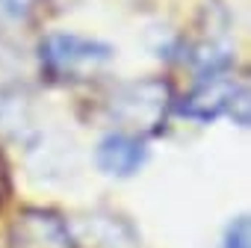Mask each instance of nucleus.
Wrapping results in <instances>:
<instances>
[{"instance_id": "nucleus-1", "label": "nucleus", "mask_w": 251, "mask_h": 248, "mask_svg": "<svg viewBox=\"0 0 251 248\" xmlns=\"http://www.w3.org/2000/svg\"><path fill=\"white\" fill-rule=\"evenodd\" d=\"M42 62L56 77H86L112 62L115 50L106 42L86 39L77 33H50L42 45Z\"/></svg>"}, {"instance_id": "nucleus-2", "label": "nucleus", "mask_w": 251, "mask_h": 248, "mask_svg": "<svg viewBox=\"0 0 251 248\" xmlns=\"http://www.w3.org/2000/svg\"><path fill=\"white\" fill-rule=\"evenodd\" d=\"M109 109H112V115L118 121H124V127L151 133V130L160 127L163 118H166L169 86L163 80H136V83H127V86H121L112 95Z\"/></svg>"}, {"instance_id": "nucleus-3", "label": "nucleus", "mask_w": 251, "mask_h": 248, "mask_svg": "<svg viewBox=\"0 0 251 248\" xmlns=\"http://www.w3.org/2000/svg\"><path fill=\"white\" fill-rule=\"evenodd\" d=\"M15 248H74L71 227L45 210H27L18 216L12 227Z\"/></svg>"}, {"instance_id": "nucleus-4", "label": "nucleus", "mask_w": 251, "mask_h": 248, "mask_svg": "<svg viewBox=\"0 0 251 248\" xmlns=\"http://www.w3.org/2000/svg\"><path fill=\"white\" fill-rule=\"evenodd\" d=\"M148 160L145 142L133 133H109L98 142L95 163L109 177H130L136 174Z\"/></svg>"}, {"instance_id": "nucleus-5", "label": "nucleus", "mask_w": 251, "mask_h": 248, "mask_svg": "<svg viewBox=\"0 0 251 248\" xmlns=\"http://www.w3.org/2000/svg\"><path fill=\"white\" fill-rule=\"evenodd\" d=\"M239 86L242 83H233L225 77H207L189 98H183L180 112L186 118H195V121H213V118L230 112Z\"/></svg>"}, {"instance_id": "nucleus-6", "label": "nucleus", "mask_w": 251, "mask_h": 248, "mask_svg": "<svg viewBox=\"0 0 251 248\" xmlns=\"http://www.w3.org/2000/svg\"><path fill=\"white\" fill-rule=\"evenodd\" d=\"M74 233L89 248H139V239L121 219L112 216H89L74 224Z\"/></svg>"}, {"instance_id": "nucleus-7", "label": "nucleus", "mask_w": 251, "mask_h": 248, "mask_svg": "<svg viewBox=\"0 0 251 248\" xmlns=\"http://www.w3.org/2000/svg\"><path fill=\"white\" fill-rule=\"evenodd\" d=\"M222 248H251V233H248V216H236L222 236Z\"/></svg>"}, {"instance_id": "nucleus-8", "label": "nucleus", "mask_w": 251, "mask_h": 248, "mask_svg": "<svg viewBox=\"0 0 251 248\" xmlns=\"http://www.w3.org/2000/svg\"><path fill=\"white\" fill-rule=\"evenodd\" d=\"M36 0H0V18L3 21H21L30 15Z\"/></svg>"}]
</instances>
